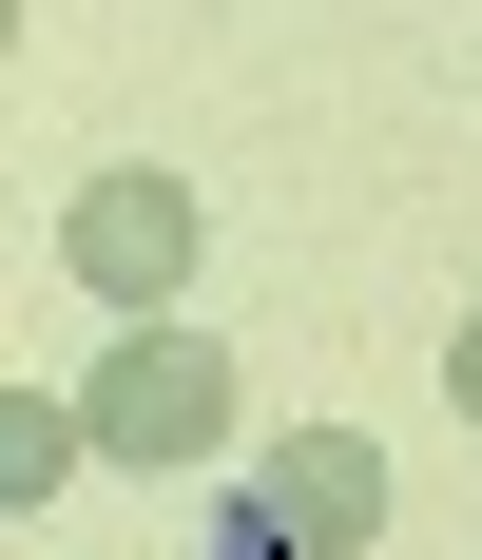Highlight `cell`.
Instances as JSON below:
<instances>
[{"instance_id": "52a82bcc", "label": "cell", "mask_w": 482, "mask_h": 560, "mask_svg": "<svg viewBox=\"0 0 482 560\" xmlns=\"http://www.w3.org/2000/svg\"><path fill=\"white\" fill-rule=\"evenodd\" d=\"M0 39H20V0H0Z\"/></svg>"}, {"instance_id": "3957f363", "label": "cell", "mask_w": 482, "mask_h": 560, "mask_svg": "<svg viewBox=\"0 0 482 560\" xmlns=\"http://www.w3.org/2000/svg\"><path fill=\"white\" fill-rule=\"evenodd\" d=\"M270 522H290V541L309 560H348V541H386V445L367 425H290V445H270V483H251Z\"/></svg>"}, {"instance_id": "277c9868", "label": "cell", "mask_w": 482, "mask_h": 560, "mask_svg": "<svg viewBox=\"0 0 482 560\" xmlns=\"http://www.w3.org/2000/svg\"><path fill=\"white\" fill-rule=\"evenodd\" d=\"M78 406H39V387H0V503H58V483H78Z\"/></svg>"}, {"instance_id": "5b68a950", "label": "cell", "mask_w": 482, "mask_h": 560, "mask_svg": "<svg viewBox=\"0 0 482 560\" xmlns=\"http://www.w3.org/2000/svg\"><path fill=\"white\" fill-rule=\"evenodd\" d=\"M213 560H309V541H290L270 503H232V522H213Z\"/></svg>"}, {"instance_id": "6da1fadb", "label": "cell", "mask_w": 482, "mask_h": 560, "mask_svg": "<svg viewBox=\"0 0 482 560\" xmlns=\"http://www.w3.org/2000/svg\"><path fill=\"white\" fill-rule=\"evenodd\" d=\"M78 445L97 464H213L232 445V348H193L174 310H116L97 387H78Z\"/></svg>"}, {"instance_id": "8992f818", "label": "cell", "mask_w": 482, "mask_h": 560, "mask_svg": "<svg viewBox=\"0 0 482 560\" xmlns=\"http://www.w3.org/2000/svg\"><path fill=\"white\" fill-rule=\"evenodd\" d=\"M444 387H463V425H482V329H463V348H444Z\"/></svg>"}, {"instance_id": "7a4b0ae2", "label": "cell", "mask_w": 482, "mask_h": 560, "mask_svg": "<svg viewBox=\"0 0 482 560\" xmlns=\"http://www.w3.org/2000/svg\"><path fill=\"white\" fill-rule=\"evenodd\" d=\"M58 252H78L97 310H174V290H193V194H174V174H97Z\"/></svg>"}]
</instances>
